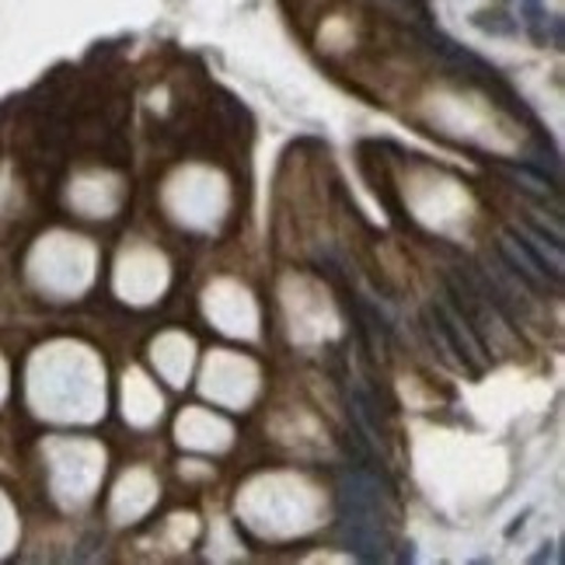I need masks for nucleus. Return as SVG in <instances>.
Returning a JSON list of instances; mask_svg holds the SVG:
<instances>
[{"instance_id": "1", "label": "nucleus", "mask_w": 565, "mask_h": 565, "mask_svg": "<svg viewBox=\"0 0 565 565\" xmlns=\"http://www.w3.org/2000/svg\"><path fill=\"white\" fill-rule=\"evenodd\" d=\"M374 8L384 18L405 25V29H423V25H429V21H426V0H374Z\"/></svg>"}]
</instances>
